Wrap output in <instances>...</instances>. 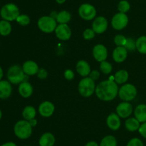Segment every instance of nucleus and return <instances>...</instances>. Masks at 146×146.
<instances>
[{"label":"nucleus","instance_id":"09e8293b","mask_svg":"<svg viewBox=\"0 0 146 146\" xmlns=\"http://www.w3.org/2000/svg\"><path fill=\"white\" fill-rule=\"evenodd\" d=\"M25 146H29V145H25Z\"/></svg>","mask_w":146,"mask_h":146},{"label":"nucleus","instance_id":"a18cd8bd","mask_svg":"<svg viewBox=\"0 0 146 146\" xmlns=\"http://www.w3.org/2000/svg\"><path fill=\"white\" fill-rule=\"evenodd\" d=\"M3 76H4V72H3L2 68L0 67V81H1V79H2Z\"/></svg>","mask_w":146,"mask_h":146},{"label":"nucleus","instance_id":"4be33fe9","mask_svg":"<svg viewBox=\"0 0 146 146\" xmlns=\"http://www.w3.org/2000/svg\"><path fill=\"white\" fill-rule=\"evenodd\" d=\"M134 116L141 123L146 122V104H140L133 110Z\"/></svg>","mask_w":146,"mask_h":146},{"label":"nucleus","instance_id":"7ed1b4c3","mask_svg":"<svg viewBox=\"0 0 146 146\" xmlns=\"http://www.w3.org/2000/svg\"><path fill=\"white\" fill-rule=\"evenodd\" d=\"M96 85L95 81L91 77H86L80 80L78 85V90L79 94L84 97H90L96 91Z\"/></svg>","mask_w":146,"mask_h":146},{"label":"nucleus","instance_id":"412c9836","mask_svg":"<svg viewBox=\"0 0 146 146\" xmlns=\"http://www.w3.org/2000/svg\"><path fill=\"white\" fill-rule=\"evenodd\" d=\"M55 142L56 139L54 135L47 132L41 135L38 140V144L40 146H54Z\"/></svg>","mask_w":146,"mask_h":146},{"label":"nucleus","instance_id":"ea45409f","mask_svg":"<svg viewBox=\"0 0 146 146\" xmlns=\"http://www.w3.org/2000/svg\"><path fill=\"white\" fill-rule=\"evenodd\" d=\"M138 132H139V133L143 137L146 139V122L145 123H141Z\"/></svg>","mask_w":146,"mask_h":146},{"label":"nucleus","instance_id":"37998d69","mask_svg":"<svg viewBox=\"0 0 146 146\" xmlns=\"http://www.w3.org/2000/svg\"><path fill=\"white\" fill-rule=\"evenodd\" d=\"M0 146H17V145L16 143H13V142H7V143H4V144H2Z\"/></svg>","mask_w":146,"mask_h":146},{"label":"nucleus","instance_id":"de8ad7c7","mask_svg":"<svg viewBox=\"0 0 146 146\" xmlns=\"http://www.w3.org/2000/svg\"><path fill=\"white\" fill-rule=\"evenodd\" d=\"M1 117H2V112H1V110H0V120L1 119Z\"/></svg>","mask_w":146,"mask_h":146},{"label":"nucleus","instance_id":"c85d7f7f","mask_svg":"<svg viewBox=\"0 0 146 146\" xmlns=\"http://www.w3.org/2000/svg\"><path fill=\"white\" fill-rule=\"evenodd\" d=\"M99 146H117V140L114 136L106 135L101 140Z\"/></svg>","mask_w":146,"mask_h":146},{"label":"nucleus","instance_id":"0eeeda50","mask_svg":"<svg viewBox=\"0 0 146 146\" xmlns=\"http://www.w3.org/2000/svg\"><path fill=\"white\" fill-rule=\"evenodd\" d=\"M37 26L41 31L48 34L55 31L57 27V21L50 16H43L38 19Z\"/></svg>","mask_w":146,"mask_h":146},{"label":"nucleus","instance_id":"b1692460","mask_svg":"<svg viewBox=\"0 0 146 146\" xmlns=\"http://www.w3.org/2000/svg\"><path fill=\"white\" fill-rule=\"evenodd\" d=\"M129 74L128 71L125 70H120L114 74V81L118 84H125L128 80Z\"/></svg>","mask_w":146,"mask_h":146},{"label":"nucleus","instance_id":"a878e982","mask_svg":"<svg viewBox=\"0 0 146 146\" xmlns=\"http://www.w3.org/2000/svg\"><path fill=\"white\" fill-rule=\"evenodd\" d=\"M12 27L10 21L7 20H1L0 21V34L1 36H8L11 34Z\"/></svg>","mask_w":146,"mask_h":146},{"label":"nucleus","instance_id":"58836bf2","mask_svg":"<svg viewBox=\"0 0 146 146\" xmlns=\"http://www.w3.org/2000/svg\"><path fill=\"white\" fill-rule=\"evenodd\" d=\"M100 75H101V74H100L99 71H98V70H92L88 76H89V77H91L93 80L96 81V80H98V79L100 78Z\"/></svg>","mask_w":146,"mask_h":146},{"label":"nucleus","instance_id":"ddd939ff","mask_svg":"<svg viewBox=\"0 0 146 146\" xmlns=\"http://www.w3.org/2000/svg\"><path fill=\"white\" fill-rule=\"evenodd\" d=\"M92 53L94 58L99 62L105 61L108 57V50L102 44H98L94 46Z\"/></svg>","mask_w":146,"mask_h":146},{"label":"nucleus","instance_id":"a19ab883","mask_svg":"<svg viewBox=\"0 0 146 146\" xmlns=\"http://www.w3.org/2000/svg\"><path fill=\"white\" fill-rule=\"evenodd\" d=\"M29 123L30 125H31L34 127H35V126H36L38 121H37L36 119L34 118V119H31V120H30L29 121Z\"/></svg>","mask_w":146,"mask_h":146},{"label":"nucleus","instance_id":"9d476101","mask_svg":"<svg viewBox=\"0 0 146 146\" xmlns=\"http://www.w3.org/2000/svg\"><path fill=\"white\" fill-rule=\"evenodd\" d=\"M115 111L121 118H128L133 112V107L129 102H122L117 105Z\"/></svg>","mask_w":146,"mask_h":146},{"label":"nucleus","instance_id":"4c0bfd02","mask_svg":"<svg viewBox=\"0 0 146 146\" xmlns=\"http://www.w3.org/2000/svg\"><path fill=\"white\" fill-rule=\"evenodd\" d=\"M75 77L74 72L71 70H66L64 72V77L67 80H72Z\"/></svg>","mask_w":146,"mask_h":146},{"label":"nucleus","instance_id":"c03bdc74","mask_svg":"<svg viewBox=\"0 0 146 146\" xmlns=\"http://www.w3.org/2000/svg\"><path fill=\"white\" fill-rule=\"evenodd\" d=\"M57 15H58V12H56V11H51L49 16L50 17H52V18H54V19H56Z\"/></svg>","mask_w":146,"mask_h":146},{"label":"nucleus","instance_id":"f8f14e48","mask_svg":"<svg viewBox=\"0 0 146 146\" xmlns=\"http://www.w3.org/2000/svg\"><path fill=\"white\" fill-rule=\"evenodd\" d=\"M54 31L57 38L62 41H67L71 37V29L68 24H59Z\"/></svg>","mask_w":146,"mask_h":146},{"label":"nucleus","instance_id":"20e7f679","mask_svg":"<svg viewBox=\"0 0 146 146\" xmlns=\"http://www.w3.org/2000/svg\"><path fill=\"white\" fill-rule=\"evenodd\" d=\"M25 77L26 74L23 71L22 67L18 64L11 66L7 73L8 81L13 84H19L22 82H24Z\"/></svg>","mask_w":146,"mask_h":146},{"label":"nucleus","instance_id":"6e6552de","mask_svg":"<svg viewBox=\"0 0 146 146\" xmlns=\"http://www.w3.org/2000/svg\"><path fill=\"white\" fill-rule=\"evenodd\" d=\"M97 11L95 7L90 4H83L78 8L80 17L86 21H91L96 17Z\"/></svg>","mask_w":146,"mask_h":146},{"label":"nucleus","instance_id":"1a4fd4ad","mask_svg":"<svg viewBox=\"0 0 146 146\" xmlns=\"http://www.w3.org/2000/svg\"><path fill=\"white\" fill-rule=\"evenodd\" d=\"M128 17L125 13L118 12L111 19V26L115 30H122L127 27L128 24Z\"/></svg>","mask_w":146,"mask_h":146},{"label":"nucleus","instance_id":"423d86ee","mask_svg":"<svg viewBox=\"0 0 146 146\" xmlns=\"http://www.w3.org/2000/svg\"><path fill=\"white\" fill-rule=\"evenodd\" d=\"M20 14L19 7L13 3H9L1 7L0 15L4 20L9 21H14Z\"/></svg>","mask_w":146,"mask_h":146},{"label":"nucleus","instance_id":"473e14b6","mask_svg":"<svg viewBox=\"0 0 146 146\" xmlns=\"http://www.w3.org/2000/svg\"><path fill=\"white\" fill-rule=\"evenodd\" d=\"M16 21L19 24L24 27V26H27L28 24H29L31 20H30L29 17L27 14H19Z\"/></svg>","mask_w":146,"mask_h":146},{"label":"nucleus","instance_id":"49530a36","mask_svg":"<svg viewBox=\"0 0 146 146\" xmlns=\"http://www.w3.org/2000/svg\"><path fill=\"white\" fill-rule=\"evenodd\" d=\"M56 2L58 3V4H64V2H65L66 0H56Z\"/></svg>","mask_w":146,"mask_h":146},{"label":"nucleus","instance_id":"5701e85b","mask_svg":"<svg viewBox=\"0 0 146 146\" xmlns=\"http://www.w3.org/2000/svg\"><path fill=\"white\" fill-rule=\"evenodd\" d=\"M141 123L134 117H128L125 122V127L129 132H135L139 130Z\"/></svg>","mask_w":146,"mask_h":146},{"label":"nucleus","instance_id":"c756f323","mask_svg":"<svg viewBox=\"0 0 146 146\" xmlns=\"http://www.w3.org/2000/svg\"><path fill=\"white\" fill-rule=\"evenodd\" d=\"M100 70L104 74H109L113 70V66L109 62L103 61L100 62Z\"/></svg>","mask_w":146,"mask_h":146},{"label":"nucleus","instance_id":"393cba45","mask_svg":"<svg viewBox=\"0 0 146 146\" xmlns=\"http://www.w3.org/2000/svg\"><path fill=\"white\" fill-rule=\"evenodd\" d=\"M36 115V110L33 106H26L22 110V117L24 120L29 121L31 119L35 118Z\"/></svg>","mask_w":146,"mask_h":146},{"label":"nucleus","instance_id":"f704fd0d","mask_svg":"<svg viewBox=\"0 0 146 146\" xmlns=\"http://www.w3.org/2000/svg\"><path fill=\"white\" fill-rule=\"evenodd\" d=\"M96 32L93 30V29L87 28L83 32V37L86 40H91L95 37Z\"/></svg>","mask_w":146,"mask_h":146},{"label":"nucleus","instance_id":"7c9ffc66","mask_svg":"<svg viewBox=\"0 0 146 146\" xmlns=\"http://www.w3.org/2000/svg\"><path fill=\"white\" fill-rule=\"evenodd\" d=\"M131 9V4L126 0H122L118 4V10L119 12L125 13L128 12Z\"/></svg>","mask_w":146,"mask_h":146},{"label":"nucleus","instance_id":"c9c22d12","mask_svg":"<svg viewBox=\"0 0 146 146\" xmlns=\"http://www.w3.org/2000/svg\"><path fill=\"white\" fill-rule=\"evenodd\" d=\"M126 146H144V145L141 139L138 137H133L128 141Z\"/></svg>","mask_w":146,"mask_h":146},{"label":"nucleus","instance_id":"4468645a","mask_svg":"<svg viewBox=\"0 0 146 146\" xmlns=\"http://www.w3.org/2000/svg\"><path fill=\"white\" fill-rule=\"evenodd\" d=\"M38 110L42 117H49L54 114L55 111V106L51 102L44 101L39 104Z\"/></svg>","mask_w":146,"mask_h":146},{"label":"nucleus","instance_id":"6ab92c4d","mask_svg":"<svg viewBox=\"0 0 146 146\" xmlns=\"http://www.w3.org/2000/svg\"><path fill=\"white\" fill-rule=\"evenodd\" d=\"M19 93L24 98L30 97L33 94L34 88L31 83L29 82H22L19 84Z\"/></svg>","mask_w":146,"mask_h":146},{"label":"nucleus","instance_id":"f3484780","mask_svg":"<svg viewBox=\"0 0 146 146\" xmlns=\"http://www.w3.org/2000/svg\"><path fill=\"white\" fill-rule=\"evenodd\" d=\"M113 59L117 63H122L128 57V50L124 47H116L113 52Z\"/></svg>","mask_w":146,"mask_h":146},{"label":"nucleus","instance_id":"79ce46f5","mask_svg":"<svg viewBox=\"0 0 146 146\" xmlns=\"http://www.w3.org/2000/svg\"><path fill=\"white\" fill-rule=\"evenodd\" d=\"M85 146H99V145L95 141H90L85 145Z\"/></svg>","mask_w":146,"mask_h":146},{"label":"nucleus","instance_id":"f03ea898","mask_svg":"<svg viewBox=\"0 0 146 146\" xmlns=\"http://www.w3.org/2000/svg\"><path fill=\"white\" fill-rule=\"evenodd\" d=\"M32 132L33 127L27 120H19L14 125V134L18 138L21 140H26V139L29 138L32 135Z\"/></svg>","mask_w":146,"mask_h":146},{"label":"nucleus","instance_id":"aec40b11","mask_svg":"<svg viewBox=\"0 0 146 146\" xmlns=\"http://www.w3.org/2000/svg\"><path fill=\"white\" fill-rule=\"evenodd\" d=\"M76 72L78 73V74L84 77L89 75L91 72L90 64H88V62L84 60L77 62L76 65Z\"/></svg>","mask_w":146,"mask_h":146},{"label":"nucleus","instance_id":"cd10ccee","mask_svg":"<svg viewBox=\"0 0 146 146\" xmlns=\"http://www.w3.org/2000/svg\"><path fill=\"white\" fill-rule=\"evenodd\" d=\"M136 50L141 54H146V36H141L137 39Z\"/></svg>","mask_w":146,"mask_h":146},{"label":"nucleus","instance_id":"2f4dec72","mask_svg":"<svg viewBox=\"0 0 146 146\" xmlns=\"http://www.w3.org/2000/svg\"><path fill=\"white\" fill-rule=\"evenodd\" d=\"M124 47L128 50V52H133L136 50V40L134 39L128 37L126 40V42H125Z\"/></svg>","mask_w":146,"mask_h":146},{"label":"nucleus","instance_id":"e433bc0d","mask_svg":"<svg viewBox=\"0 0 146 146\" xmlns=\"http://www.w3.org/2000/svg\"><path fill=\"white\" fill-rule=\"evenodd\" d=\"M36 75L40 80H45L48 77V72L44 68H39V70L37 72Z\"/></svg>","mask_w":146,"mask_h":146},{"label":"nucleus","instance_id":"9b49d317","mask_svg":"<svg viewBox=\"0 0 146 146\" xmlns=\"http://www.w3.org/2000/svg\"><path fill=\"white\" fill-rule=\"evenodd\" d=\"M108 27V20L102 16L96 17L92 23V29L96 34H101L105 32Z\"/></svg>","mask_w":146,"mask_h":146},{"label":"nucleus","instance_id":"a211bd4d","mask_svg":"<svg viewBox=\"0 0 146 146\" xmlns=\"http://www.w3.org/2000/svg\"><path fill=\"white\" fill-rule=\"evenodd\" d=\"M12 92V87L8 80L0 81V99L6 100L11 96Z\"/></svg>","mask_w":146,"mask_h":146},{"label":"nucleus","instance_id":"bb28decb","mask_svg":"<svg viewBox=\"0 0 146 146\" xmlns=\"http://www.w3.org/2000/svg\"><path fill=\"white\" fill-rule=\"evenodd\" d=\"M71 19V14L66 10H63L58 12L56 21L58 24H68Z\"/></svg>","mask_w":146,"mask_h":146},{"label":"nucleus","instance_id":"2eb2a0df","mask_svg":"<svg viewBox=\"0 0 146 146\" xmlns=\"http://www.w3.org/2000/svg\"><path fill=\"white\" fill-rule=\"evenodd\" d=\"M22 69L24 74L28 76L36 75L39 70V67L36 62L33 60H27L22 64Z\"/></svg>","mask_w":146,"mask_h":146},{"label":"nucleus","instance_id":"dca6fc26","mask_svg":"<svg viewBox=\"0 0 146 146\" xmlns=\"http://www.w3.org/2000/svg\"><path fill=\"white\" fill-rule=\"evenodd\" d=\"M106 125L111 130H118L121 125V117L117 113H111L106 118Z\"/></svg>","mask_w":146,"mask_h":146},{"label":"nucleus","instance_id":"f257e3e1","mask_svg":"<svg viewBox=\"0 0 146 146\" xmlns=\"http://www.w3.org/2000/svg\"><path fill=\"white\" fill-rule=\"evenodd\" d=\"M118 84L113 80H104L98 83L96 87L95 93L102 101H111L118 94Z\"/></svg>","mask_w":146,"mask_h":146},{"label":"nucleus","instance_id":"72a5a7b5","mask_svg":"<svg viewBox=\"0 0 146 146\" xmlns=\"http://www.w3.org/2000/svg\"><path fill=\"white\" fill-rule=\"evenodd\" d=\"M127 38L123 34H117L114 37V43L117 47H124L126 42Z\"/></svg>","mask_w":146,"mask_h":146},{"label":"nucleus","instance_id":"39448f33","mask_svg":"<svg viewBox=\"0 0 146 146\" xmlns=\"http://www.w3.org/2000/svg\"><path fill=\"white\" fill-rule=\"evenodd\" d=\"M137 94L138 90L134 84L125 83L119 88L118 95L123 102H131L136 97Z\"/></svg>","mask_w":146,"mask_h":146}]
</instances>
